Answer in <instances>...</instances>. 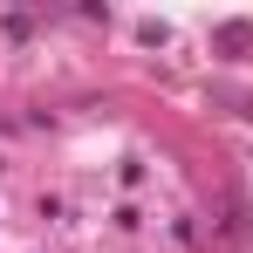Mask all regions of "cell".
<instances>
[{
    "instance_id": "obj_1",
    "label": "cell",
    "mask_w": 253,
    "mask_h": 253,
    "mask_svg": "<svg viewBox=\"0 0 253 253\" xmlns=\"http://www.w3.org/2000/svg\"><path fill=\"white\" fill-rule=\"evenodd\" d=\"M212 48H219L226 62H240V55L253 48V28H247V21H219V28H212Z\"/></svg>"
}]
</instances>
